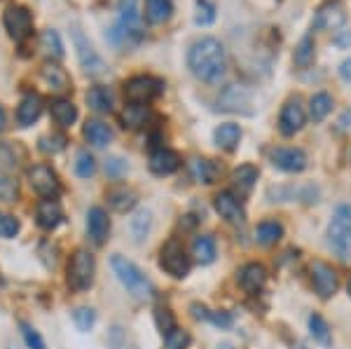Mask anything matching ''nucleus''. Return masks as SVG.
Returning <instances> with one entry per match:
<instances>
[{"label":"nucleus","instance_id":"1","mask_svg":"<svg viewBox=\"0 0 351 349\" xmlns=\"http://www.w3.org/2000/svg\"><path fill=\"white\" fill-rule=\"evenodd\" d=\"M188 66L192 75L202 82H220L228 71V54L223 43L216 38H199L188 52Z\"/></svg>","mask_w":351,"mask_h":349},{"label":"nucleus","instance_id":"2","mask_svg":"<svg viewBox=\"0 0 351 349\" xmlns=\"http://www.w3.org/2000/svg\"><path fill=\"white\" fill-rule=\"evenodd\" d=\"M112 43L129 45L143 38V14H141V0H120L117 5V21L110 31Z\"/></svg>","mask_w":351,"mask_h":349},{"label":"nucleus","instance_id":"3","mask_svg":"<svg viewBox=\"0 0 351 349\" xmlns=\"http://www.w3.org/2000/svg\"><path fill=\"white\" fill-rule=\"evenodd\" d=\"M110 265H112V272H115L117 279H120V284L134 298H141V300H148V298H152L155 289H152L150 279L145 277V274L141 272L132 261H127L124 256H112Z\"/></svg>","mask_w":351,"mask_h":349},{"label":"nucleus","instance_id":"4","mask_svg":"<svg viewBox=\"0 0 351 349\" xmlns=\"http://www.w3.org/2000/svg\"><path fill=\"white\" fill-rule=\"evenodd\" d=\"M328 244L342 261H351V204L337 206L328 225Z\"/></svg>","mask_w":351,"mask_h":349},{"label":"nucleus","instance_id":"5","mask_svg":"<svg viewBox=\"0 0 351 349\" xmlns=\"http://www.w3.org/2000/svg\"><path fill=\"white\" fill-rule=\"evenodd\" d=\"M94 269H96V263H94V256L87 251H75L68 261V286L73 291H84L92 286L94 281Z\"/></svg>","mask_w":351,"mask_h":349},{"label":"nucleus","instance_id":"6","mask_svg":"<svg viewBox=\"0 0 351 349\" xmlns=\"http://www.w3.org/2000/svg\"><path fill=\"white\" fill-rule=\"evenodd\" d=\"M164 84L162 80L152 75H134L124 82V97L129 99V104H150L152 99H157L162 94Z\"/></svg>","mask_w":351,"mask_h":349},{"label":"nucleus","instance_id":"7","mask_svg":"<svg viewBox=\"0 0 351 349\" xmlns=\"http://www.w3.org/2000/svg\"><path fill=\"white\" fill-rule=\"evenodd\" d=\"M3 24L8 28L10 38L16 43H24L33 33V16L24 5H10L3 14Z\"/></svg>","mask_w":351,"mask_h":349},{"label":"nucleus","instance_id":"8","mask_svg":"<svg viewBox=\"0 0 351 349\" xmlns=\"http://www.w3.org/2000/svg\"><path fill=\"white\" fill-rule=\"evenodd\" d=\"M160 265L162 269H167L171 277H178V279L190 272V258L185 256V249L178 239H169L167 244L162 246Z\"/></svg>","mask_w":351,"mask_h":349},{"label":"nucleus","instance_id":"9","mask_svg":"<svg viewBox=\"0 0 351 349\" xmlns=\"http://www.w3.org/2000/svg\"><path fill=\"white\" fill-rule=\"evenodd\" d=\"M73 40H75L77 59H80V66L84 69V73H87V75H92V77L104 75L108 66H106V61L94 52V47L87 43V38L82 36L80 28H73Z\"/></svg>","mask_w":351,"mask_h":349},{"label":"nucleus","instance_id":"10","mask_svg":"<svg viewBox=\"0 0 351 349\" xmlns=\"http://www.w3.org/2000/svg\"><path fill=\"white\" fill-rule=\"evenodd\" d=\"M28 183H31V188L40 197H45V200H54V197L61 193L59 176H56L52 171V167H47V165L31 167V171H28Z\"/></svg>","mask_w":351,"mask_h":349},{"label":"nucleus","instance_id":"11","mask_svg":"<svg viewBox=\"0 0 351 349\" xmlns=\"http://www.w3.org/2000/svg\"><path fill=\"white\" fill-rule=\"evenodd\" d=\"M309 272H311V281H314L316 293L324 298V300H328V298H332L337 293V286H339L337 272L328 265V263H321V261L311 263Z\"/></svg>","mask_w":351,"mask_h":349},{"label":"nucleus","instance_id":"12","mask_svg":"<svg viewBox=\"0 0 351 349\" xmlns=\"http://www.w3.org/2000/svg\"><path fill=\"white\" fill-rule=\"evenodd\" d=\"M347 21V12H344V5L339 0H328L319 8L314 19V26L321 28V31H337V28L344 26Z\"/></svg>","mask_w":351,"mask_h":349},{"label":"nucleus","instance_id":"13","mask_svg":"<svg viewBox=\"0 0 351 349\" xmlns=\"http://www.w3.org/2000/svg\"><path fill=\"white\" fill-rule=\"evenodd\" d=\"M304 122H307V115H304V108L302 104L295 99V101H288L284 106V110H281V117H279V129L284 136H293V134H298L300 129L304 127Z\"/></svg>","mask_w":351,"mask_h":349},{"label":"nucleus","instance_id":"14","mask_svg":"<svg viewBox=\"0 0 351 349\" xmlns=\"http://www.w3.org/2000/svg\"><path fill=\"white\" fill-rule=\"evenodd\" d=\"M269 157L274 162V167H279L281 171L288 173H298L307 167V155L300 148H274Z\"/></svg>","mask_w":351,"mask_h":349},{"label":"nucleus","instance_id":"15","mask_svg":"<svg viewBox=\"0 0 351 349\" xmlns=\"http://www.w3.org/2000/svg\"><path fill=\"white\" fill-rule=\"evenodd\" d=\"M213 206H216L220 218H225V221H230V223H243V221H246L243 206L239 204V200H237L232 193H218L216 200H213Z\"/></svg>","mask_w":351,"mask_h":349},{"label":"nucleus","instance_id":"16","mask_svg":"<svg viewBox=\"0 0 351 349\" xmlns=\"http://www.w3.org/2000/svg\"><path fill=\"white\" fill-rule=\"evenodd\" d=\"M87 232H89V237H92L94 244H104L106 237H108L110 218H108V213L101 209V206L89 209V213H87Z\"/></svg>","mask_w":351,"mask_h":349},{"label":"nucleus","instance_id":"17","mask_svg":"<svg viewBox=\"0 0 351 349\" xmlns=\"http://www.w3.org/2000/svg\"><path fill=\"white\" fill-rule=\"evenodd\" d=\"M237 281H239V286L243 291H248V293H256L258 289H263L265 281H267V269L260 265V263H248V265H243L239 269Z\"/></svg>","mask_w":351,"mask_h":349},{"label":"nucleus","instance_id":"18","mask_svg":"<svg viewBox=\"0 0 351 349\" xmlns=\"http://www.w3.org/2000/svg\"><path fill=\"white\" fill-rule=\"evenodd\" d=\"M36 221L43 230H54L64 221V211H61L56 200H43L36 209Z\"/></svg>","mask_w":351,"mask_h":349},{"label":"nucleus","instance_id":"19","mask_svg":"<svg viewBox=\"0 0 351 349\" xmlns=\"http://www.w3.org/2000/svg\"><path fill=\"white\" fill-rule=\"evenodd\" d=\"M43 112V99L40 94L36 92H28L24 99H21L19 108H16V120H19L21 127H31L33 122L40 117Z\"/></svg>","mask_w":351,"mask_h":349},{"label":"nucleus","instance_id":"20","mask_svg":"<svg viewBox=\"0 0 351 349\" xmlns=\"http://www.w3.org/2000/svg\"><path fill=\"white\" fill-rule=\"evenodd\" d=\"M180 167V157L178 153H173V150H157V153H152L150 157V171L157 173V176H169V173L178 171Z\"/></svg>","mask_w":351,"mask_h":349},{"label":"nucleus","instance_id":"21","mask_svg":"<svg viewBox=\"0 0 351 349\" xmlns=\"http://www.w3.org/2000/svg\"><path fill=\"white\" fill-rule=\"evenodd\" d=\"M82 132H84V139L92 145H96V148H104V145H108L112 141V129L108 125H104L101 120H89Z\"/></svg>","mask_w":351,"mask_h":349},{"label":"nucleus","instance_id":"22","mask_svg":"<svg viewBox=\"0 0 351 349\" xmlns=\"http://www.w3.org/2000/svg\"><path fill=\"white\" fill-rule=\"evenodd\" d=\"M248 101H251V92L241 84H230L220 97V104H223L225 110H239L243 106H248Z\"/></svg>","mask_w":351,"mask_h":349},{"label":"nucleus","instance_id":"23","mask_svg":"<svg viewBox=\"0 0 351 349\" xmlns=\"http://www.w3.org/2000/svg\"><path fill=\"white\" fill-rule=\"evenodd\" d=\"M43 80L47 82V87L56 94L68 92V89H71V80H68L66 71L59 69L56 64H45L43 66Z\"/></svg>","mask_w":351,"mask_h":349},{"label":"nucleus","instance_id":"24","mask_svg":"<svg viewBox=\"0 0 351 349\" xmlns=\"http://www.w3.org/2000/svg\"><path fill=\"white\" fill-rule=\"evenodd\" d=\"M52 117H54V122L59 127H71L73 122L77 120V108H75V104L73 101H68V99H56L52 101Z\"/></svg>","mask_w":351,"mask_h":349},{"label":"nucleus","instance_id":"25","mask_svg":"<svg viewBox=\"0 0 351 349\" xmlns=\"http://www.w3.org/2000/svg\"><path fill=\"white\" fill-rule=\"evenodd\" d=\"M256 181H258V169L253 165H241L232 171V183H234V188L239 190L241 195L251 193Z\"/></svg>","mask_w":351,"mask_h":349},{"label":"nucleus","instance_id":"26","mask_svg":"<svg viewBox=\"0 0 351 349\" xmlns=\"http://www.w3.org/2000/svg\"><path fill=\"white\" fill-rule=\"evenodd\" d=\"M192 256L199 265H208V263L216 261V241H213V237L202 234V237L192 241Z\"/></svg>","mask_w":351,"mask_h":349},{"label":"nucleus","instance_id":"27","mask_svg":"<svg viewBox=\"0 0 351 349\" xmlns=\"http://www.w3.org/2000/svg\"><path fill=\"white\" fill-rule=\"evenodd\" d=\"M150 120V108L145 104H129L122 110V122L129 129H141Z\"/></svg>","mask_w":351,"mask_h":349},{"label":"nucleus","instance_id":"28","mask_svg":"<svg viewBox=\"0 0 351 349\" xmlns=\"http://www.w3.org/2000/svg\"><path fill=\"white\" fill-rule=\"evenodd\" d=\"M190 173H192V178H195L197 183L211 185L218 178V167L213 165V162H208V160L195 157V160L190 162Z\"/></svg>","mask_w":351,"mask_h":349},{"label":"nucleus","instance_id":"29","mask_svg":"<svg viewBox=\"0 0 351 349\" xmlns=\"http://www.w3.org/2000/svg\"><path fill=\"white\" fill-rule=\"evenodd\" d=\"M173 3L171 0H145V16L150 24H164L171 16Z\"/></svg>","mask_w":351,"mask_h":349},{"label":"nucleus","instance_id":"30","mask_svg":"<svg viewBox=\"0 0 351 349\" xmlns=\"http://www.w3.org/2000/svg\"><path fill=\"white\" fill-rule=\"evenodd\" d=\"M213 139H216V143L223 150H234L241 141V129L239 125H230L228 122V125H220L216 132H213Z\"/></svg>","mask_w":351,"mask_h":349},{"label":"nucleus","instance_id":"31","mask_svg":"<svg viewBox=\"0 0 351 349\" xmlns=\"http://www.w3.org/2000/svg\"><path fill=\"white\" fill-rule=\"evenodd\" d=\"M87 104L89 108L96 112H110L112 110V92L108 87H92L87 92Z\"/></svg>","mask_w":351,"mask_h":349},{"label":"nucleus","instance_id":"32","mask_svg":"<svg viewBox=\"0 0 351 349\" xmlns=\"http://www.w3.org/2000/svg\"><path fill=\"white\" fill-rule=\"evenodd\" d=\"M281 237H284V228L276 221H263L256 228V239L263 246H274Z\"/></svg>","mask_w":351,"mask_h":349},{"label":"nucleus","instance_id":"33","mask_svg":"<svg viewBox=\"0 0 351 349\" xmlns=\"http://www.w3.org/2000/svg\"><path fill=\"white\" fill-rule=\"evenodd\" d=\"M330 110H332V97L330 94H326V92H321V94H314L309 101V115H311V120L314 122H324L328 115H330Z\"/></svg>","mask_w":351,"mask_h":349},{"label":"nucleus","instance_id":"34","mask_svg":"<svg viewBox=\"0 0 351 349\" xmlns=\"http://www.w3.org/2000/svg\"><path fill=\"white\" fill-rule=\"evenodd\" d=\"M108 204L112 206L115 211H129L136 206V193L134 190H127V188H117V190H110L108 193Z\"/></svg>","mask_w":351,"mask_h":349},{"label":"nucleus","instance_id":"35","mask_svg":"<svg viewBox=\"0 0 351 349\" xmlns=\"http://www.w3.org/2000/svg\"><path fill=\"white\" fill-rule=\"evenodd\" d=\"M40 47L45 49V54L52 56V59H61L64 56V43H61V36L52 28H47V31L40 36Z\"/></svg>","mask_w":351,"mask_h":349},{"label":"nucleus","instance_id":"36","mask_svg":"<svg viewBox=\"0 0 351 349\" xmlns=\"http://www.w3.org/2000/svg\"><path fill=\"white\" fill-rule=\"evenodd\" d=\"M311 64H314V40H311V36H304L295 47V66L307 69Z\"/></svg>","mask_w":351,"mask_h":349},{"label":"nucleus","instance_id":"37","mask_svg":"<svg viewBox=\"0 0 351 349\" xmlns=\"http://www.w3.org/2000/svg\"><path fill=\"white\" fill-rule=\"evenodd\" d=\"M309 330L314 335V340H319L321 345H330V328H328L326 319L321 314H311L309 317Z\"/></svg>","mask_w":351,"mask_h":349},{"label":"nucleus","instance_id":"38","mask_svg":"<svg viewBox=\"0 0 351 349\" xmlns=\"http://www.w3.org/2000/svg\"><path fill=\"white\" fill-rule=\"evenodd\" d=\"M132 232H134L136 241H143L145 237H148V232H150V211L141 209L138 213H136V216L132 218Z\"/></svg>","mask_w":351,"mask_h":349},{"label":"nucleus","instance_id":"39","mask_svg":"<svg viewBox=\"0 0 351 349\" xmlns=\"http://www.w3.org/2000/svg\"><path fill=\"white\" fill-rule=\"evenodd\" d=\"M73 322H75V326L82 330V333H87V330H92V326L96 324V312L92 307H77L75 312H73Z\"/></svg>","mask_w":351,"mask_h":349},{"label":"nucleus","instance_id":"40","mask_svg":"<svg viewBox=\"0 0 351 349\" xmlns=\"http://www.w3.org/2000/svg\"><path fill=\"white\" fill-rule=\"evenodd\" d=\"M155 324H157V328L162 330V335H169L173 328H178V326H176V317L171 314V309L169 307H157L155 309Z\"/></svg>","mask_w":351,"mask_h":349},{"label":"nucleus","instance_id":"41","mask_svg":"<svg viewBox=\"0 0 351 349\" xmlns=\"http://www.w3.org/2000/svg\"><path fill=\"white\" fill-rule=\"evenodd\" d=\"M190 333L183 328H173L169 335H164V349H188Z\"/></svg>","mask_w":351,"mask_h":349},{"label":"nucleus","instance_id":"42","mask_svg":"<svg viewBox=\"0 0 351 349\" xmlns=\"http://www.w3.org/2000/svg\"><path fill=\"white\" fill-rule=\"evenodd\" d=\"M94 171H96V160L87 150H80V153H77V162H75V173L80 178H89V176H94Z\"/></svg>","mask_w":351,"mask_h":349},{"label":"nucleus","instance_id":"43","mask_svg":"<svg viewBox=\"0 0 351 349\" xmlns=\"http://www.w3.org/2000/svg\"><path fill=\"white\" fill-rule=\"evenodd\" d=\"M19 197V183L12 176H0V200L14 202Z\"/></svg>","mask_w":351,"mask_h":349},{"label":"nucleus","instance_id":"44","mask_svg":"<svg viewBox=\"0 0 351 349\" xmlns=\"http://www.w3.org/2000/svg\"><path fill=\"white\" fill-rule=\"evenodd\" d=\"M66 148V136H61V134H52V136H43L40 139V150L47 155H56L61 153V150Z\"/></svg>","mask_w":351,"mask_h":349},{"label":"nucleus","instance_id":"45","mask_svg":"<svg viewBox=\"0 0 351 349\" xmlns=\"http://www.w3.org/2000/svg\"><path fill=\"white\" fill-rule=\"evenodd\" d=\"M19 221H16L14 216H10V213H0V237L3 239H12L16 237V232H19Z\"/></svg>","mask_w":351,"mask_h":349},{"label":"nucleus","instance_id":"46","mask_svg":"<svg viewBox=\"0 0 351 349\" xmlns=\"http://www.w3.org/2000/svg\"><path fill=\"white\" fill-rule=\"evenodd\" d=\"M216 19V8H213L208 0H202L199 5H197V14H195V21L199 26H208L211 21Z\"/></svg>","mask_w":351,"mask_h":349},{"label":"nucleus","instance_id":"47","mask_svg":"<svg viewBox=\"0 0 351 349\" xmlns=\"http://www.w3.org/2000/svg\"><path fill=\"white\" fill-rule=\"evenodd\" d=\"M21 335H24L28 349H45V340L40 337V333H38V330L33 328V326L21 324Z\"/></svg>","mask_w":351,"mask_h":349},{"label":"nucleus","instance_id":"48","mask_svg":"<svg viewBox=\"0 0 351 349\" xmlns=\"http://www.w3.org/2000/svg\"><path fill=\"white\" fill-rule=\"evenodd\" d=\"M16 167V155L8 143H0V173Z\"/></svg>","mask_w":351,"mask_h":349},{"label":"nucleus","instance_id":"49","mask_svg":"<svg viewBox=\"0 0 351 349\" xmlns=\"http://www.w3.org/2000/svg\"><path fill=\"white\" fill-rule=\"evenodd\" d=\"M208 319H211L216 326H220V328H230L232 326V317L228 312H211L208 314Z\"/></svg>","mask_w":351,"mask_h":349},{"label":"nucleus","instance_id":"50","mask_svg":"<svg viewBox=\"0 0 351 349\" xmlns=\"http://www.w3.org/2000/svg\"><path fill=\"white\" fill-rule=\"evenodd\" d=\"M124 169H127V165H124L122 160H117V157H115V160H108V162H106V171H108L110 176H120Z\"/></svg>","mask_w":351,"mask_h":349},{"label":"nucleus","instance_id":"51","mask_svg":"<svg viewBox=\"0 0 351 349\" xmlns=\"http://www.w3.org/2000/svg\"><path fill=\"white\" fill-rule=\"evenodd\" d=\"M190 309H192V317H195V319H208V314H211L206 307L199 305V302H195V305H192Z\"/></svg>","mask_w":351,"mask_h":349},{"label":"nucleus","instance_id":"52","mask_svg":"<svg viewBox=\"0 0 351 349\" xmlns=\"http://www.w3.org/2000/svg\"><path fill=\"white\" fill-rule=\"evenodd\" d=\"M339 73H342L344 80H351V59H349V61H344L342 69H339Z\"/></svg>","mask_w":351,"mask_h":349},{"label":"nucleus","instance_id":"53","mask_svg":"<svg viewBox=\"0 0 351 349\" xmlns=\"http://www.w3.org/2000/svg\"><path fill=\"white\" fill-rule=\"evenodd\" d=\"M5 129V112H3V108H0V132Z\"/></svg>","mask_w":351,"mask_h":349},{"label":"nucleus","instance_id":"54","mask_svg":"<svg viewBox=\"0 0 351 349\" xmlns=\"http://www.w3.org/2000/svg\"><path fill=\"white\" fill-rule=\"evenodd\" d=\"M218 349H234V347H232L230 342H223V345H218Z\"/></svg>","mask_w":351,"mask_h":349},{"label":"nucleus","instance_id":"55","mask_svg":"<svg viewBox=\"0 0 351 349\" xmlns=\"http://www.w3.org/2000/svg\"><path fill=\"white\" fill-rule=\"evenodd\" d=\"M347 291H349V296H351V277H349V281H347Z\"/></svg>","mask_w":351,"mask_h":349},{"label":"nucleus","instance_id":"56","mask_svg":"<svg viewBox=\"0 0 351 349\" xmlns=\"http://www.w3.org/2000/svg\"><path fill=\"white\" fill-rule=\"evenodd\" d=\"M10 349H16V347H10Z\"/></svg>","mask_w":351,"mask_h":349}]
</instances>
